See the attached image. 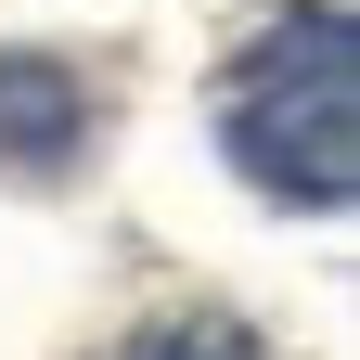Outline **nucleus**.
<instances>
[{
  "instance_id": "1",
  "label": "nucleus",
  "mask_w": 360,
  "mask_h": 360,
  "mask_svg": "<svg viewBox=\"0 0 360 360\" xmlns=\"http://www.w3.org/2000/svg\"><path fill=\"white\" fill-rule=\"evenodd\" d=\"M219 155L270 206L360 193V26H347V0H296L283 26H257V52L219 90Z\"/></svg>"
},
{
  "instance_id": "2",
  "label": "nucleus",
  "mask_w": 360,
  "mask_h": 360,
  "mask_svg": "<svg viewBox=\"0 0 360 360\" xmlns=\"http://www.w3.org/2000/svg\"><path fill=\"white\" fill-rule=\"evenodd\" d=\"M90 142V90L65 52H0V167L13 180H65Z\"/></svg>"
},
{
  "instance_id": "3",
  "label": "nucleus",
  "mask_w": 360,
  "mask_h": 360,
  "mask_svg": "<svg viewBox=\"0 0 360 360\" xmlns=\"http://www.w3.org/2000/svg\"><path fill=\"white\" fill-rule=\"evenodd\" d=\"M129 360H283L257 322H232V309H180V322H155Z\"/></svg>"
}]
</instances>
